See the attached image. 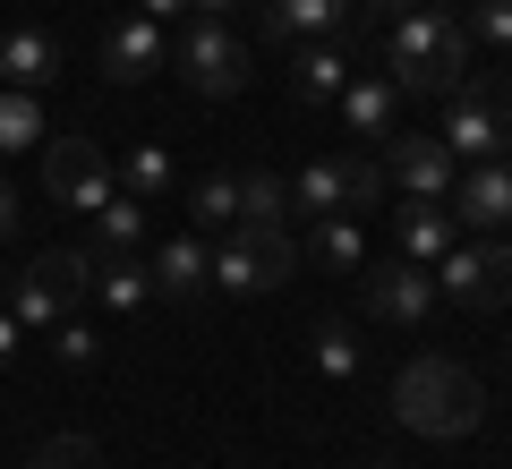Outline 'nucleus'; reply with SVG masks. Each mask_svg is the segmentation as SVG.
<instances>
[{"label": "nucleus", "mask_w": 512, "mask_h": 469, "mask_svg": "<svg viewBox=\"0 0 512 469\" xmlns=\"http://www.w3.org/2000/svg\"><path fill=\"white\" fill-rule=\"evenodd\" d=\"M60 69H69V52H60L52 26H0V77H9V86L43 94Z\"/></svg>", "instance_id": "15"}, {"label": "nucleus", "mask_w": 512, "mask_h": 469, "mask_svg": "<svg viewBox=\"0 0 512 469\" xmlns=\"http://www.w3.org/2000/svg\"><path fill=\"white\" fill-rule=\"evenodd\" d=\"M461 239V222H453V205H427V197H410L402 214H393V256H410V265H427L436 273V256Z\"/></svg>", "instance_id": "18"}, {"label": "nucleus", "mask_w": 512, "mask_h": 469, "mask_svg": "<svg viewBox=\"0 0 512 469\" xmlns=\"http://www.w3.org/2000/svg\"><path fill=\"white\" fill-rule=\"evenodd\" d=\"M86 290H94V265H86V256H77V248H43L35 265L9 282V299H0V307L18 316V333H52Z\"/></svg>", "instance_id": "5"}, {"label": "nucleus", "mask_w": 512, "mask_h": 469, "mask_svg": "<svg viewBox=\"0 0 512 469\" xmlns=\"http://www.w3.org/2000/svg\"><path fill=\"white\" fill-rule=\"evenodd\" d=\"M376 163H384V180L402 188V197H427V205H444V197H453V180H461V163L444 154L436 128H393Z\"/></svg>", "instance_id": "10"}, {"label": "nucleus", "mask_w": 512, "mask_h": 469, "mask_svg": "<svg viewBox=\"0 0 512 469\" xmlns=\"http://www.w3.org/2000/svg\"><path fill=\"white\" fill-rule=\"evenodd\" d=\"M43 145V103L26 86H0V154H26Z\"/></svg>", "instance_id": "25"}, {"label": "nucleus", "mask_w": 512, "mask_h": 469, "mask_svg": "<svg viewBox=\"0 0 512 469\" xmlns=\"http://www.w3.org/2000/svg\"><path fill=\"white\" fill-rule=\"evenodd\" d=\"M188 9H197V18H231L239 0H188Z\"/></svg>", "instance_id": "36"}, {"label": "nucleus", "mask_w": 512, "mask_h": 469, "mask_svg": "<svg viewBox=\"0 0 512 469\" xmlns=\"http://www.w3.org/2000/svg\"><path fill=\"white\" fill-rule=\"evenodd\" d=\"M180 205H188V231H205V239L239 231V171H205V180H188Z\"/></svg>", "instance_id": "21"}, {"label": "nucleus", "mask_w": 512, "mask_h": 469, "mask_svg": "<svg viewBox=\"0 0 512 469\" xmlns=\"http://www.w3.org/2000/svg\"><path fill=\"white\" fill-rule=\"evenodd\" d=\"M359 0H265V35L274 43H316V35H350Z\"/></svg>", "instance_id": "19"}, {"label": "nucleus", "mask_w": 512, "mask_h": 469, "mask_svg": "<svg viewBox=\"0 0 512 469\" xmlns=\"http://www.w3.org/2000/svg\"><path fill=\"white\" fill-rule=\"evenodd\" d=\"M26 469H103V452H94V435H52Z\"/></svg>", "instance_id": "30"}, {"label": "nucleus", "mask_w": 512, "mask_h": 469, "mask_svg": "<svg viewBox=\"0 0 512 469\" xmlns=\"http://www.w3.org/2000/svg\"><path fill=\"white\" fill-rule=\"evenodd\" d=\"M163 60H171V35L154 18H120L103 35V77H111V86H146Z\"/></svg>", "instance_id": "14"}, {"label": "nucleus", "mask_w": 512, "mask_h": 469, "mask_svg": "<svg viewBox=\"0 0 512 469\" xmlns=\"http://www.w3.org/2000/svg\"><path fill=\"white\" fill-rule=\"evenodd\" d=\"M367 469H393V461H367Z\"/></svg>", "instance_id": "38"}, {"label": "nucleus", "mask_w": 512, "mask_h": 469, "mask_svg": "<svg viewBox=\"0 0 512 469\" xmlns=\"http://www.w3.org/2000/svg\"><path fill=\"white\" fill-rule=\"evenodd\" d=\"M52 359H60V367H94V359H103V342H94V325H77V316H60V325H52Z\"/></svg>", "instance_id": "31"}, {"label": "nucleus", "mask_w": 512, "mask_h": 469, "mask_svg": "<svg viewBox=\"0 0 512 469\" xmlns=\"http://www.w3.org/2000/svg\"><path fill=\"white\" fill-rule=\"evenodd\" d=\"M436 137L453 163H495L512 154V77H461L436 103Z\"/></svg>", "instance_id": "3"}, {"label": "nucleus", "mask_w": 512, "mask_h": 469, "mask_svg": "<svg viewBox=\"0 0 512 469\" xmlns=\"http://www.w3.org/2000/svg\"><path fill=\"white\" fill-rule=\"evenodd\" d=\"M384 77L402 86V103H444V94L470 77V26L461 9H402L393 35H384Z\"/></svg>", "instance_id": "1"}, {"label": "nucleus", "mask_w": 512, "mask_h": 469, "mask_svg": "<svg viewBox=\"0 0 512 469\" xmlns=\"http://www.w3.org/2000/svg\"><path fill=\"white\" fill-rule=\"evenodd\" d=\"M342 171H350V214L384 205V188H393V180H384V163H376V154H342Z\"/></svg>", "instance_id": "29"}, {"label": "nucleus", "mask_w": 512, "mask_h": 469, "mask_svg": "<svg viewBox=\"0 0 512 469\" xmlns=\"http://www.w3.org/2000/svg\"><path fill=\"white\" fill-rule=\"evenodd\" d=\"M436 273L427 265H410V256H367L359 265V307L376 316V325H393V333H419L427 316H436Z\"/></svg>", "instance_id": "7"}, {"label": "nucleus", "mask_w": 512, "mask_h": 469, "mask_svg": "<svg viewBox=\"0 0 512 469\" xmlns=\"http://www.w3.org/2000/svg\"><path fill=\"white\" fill-rule=\"evenodd\" d=\"M350 86V35H316V43H299V60H291V103H333V94Z\"/></svg>", "instance_id": "17"}, {"label": "nucleus", "mask_w": 512, "mask_h": 469, "mask_svg": "<svg viewBox=\"0 0 512 469\" xmlns=\"http://www.w3.org/2000/svg\"><path fill=\"white\" fill-rule=\"evenodd\" d=\"M18 359V316H9V307H0V367Z\"/></svg>", "instance_id": "34"}, {"label": "nucleus", "mask_w": 512, "mask_h": 469, "mask_svg": "<svg viewBox=\"0 0 512 469\" xmlns=\"http://www.w3.org/2000/svg\"><path fill=\"white\" fill-rule=\"evenodd\" d=\"M333 111H342L350 120V137H393V120H402V86H393V77L384 69H350V86L333 94Z\"/></svg>", "instance_id": "16"}, {"label": "nucleus", "mask_w": 512, "mask_h": 469, "mask_svg": "<svg viewBox=\"0 0 512 469\" xmlns=\"http://www.w3.org/2000/svg\"><path fill=\"white\" fill-rule=\"evenodd\" d=\"M0 239H18V188L0 180Z\"/></svg>", "instance_id": "33"}, {"label": "nucleus", "mask_w": 512, "mask_h": 469, "mask_svg": "<svg viewBox=\"0 0 512 469\" xmlns=\"http://www.w3.org/2000/svg\"><path fill=\"white\" fill-rule=\"evenodd\" d=\"M146 239H154V205L146 197H128V188H111L103 205L86 214V265H120V256H146Z\"/></svg>", "instance_id": "11"}, {"label": "nucleus", "mask_w": 512, "mask_h": 469, "mask_svg": "<svg viewBox=\"0 0 512 469\" xmlns=\"http://www.w3.org/2000/svg\"><path fill=\"white\" fill-rule=\"evenodd\" d=\"M94 299H103L111 316H137V307L154 299V273H146V256H120V265H94Z\"/></svg>", "instance_id": "23"}, {"label": "nucleus", "mask_w": 512, "mask_h": 469, "mask_svg": "<svg viewBox=\"0 0 512 469\" xmlns=\"http://www.w3.org/2000/svg\"><path fill=\"white\" fill-rule=\"evenodd\" d=\"M461 26H470V43L512 52V0H461Z\"/></svg>", "instance_id": "28"}, {"label": "nucleus", "mask_w": 512, "mask_h": 469, "mask_svg": "<svg viewBox=\"0 0 512 469\" xmlns=\"http://www.w3.org/2000/svg\"><path fill=\"white\" fill-rule=\"evenodd\" d=\"M299 273V248L282 222H239V231L214 239V290L222 299H265Z\"/></svg>", "instance_id": "4"}, {"label": "nucleus", "mask_w": 512, "mask_h": 469, "mask_svg": "<svg viewBox=\"0 0 512 469\" xmlns=\"http://www.w3.org/2000/svg\"><path fill=\"white\" fill-rule=\"evenodd\" d=\"M316 256H325L333 273H359L367 265V222L359 214H325L316 222Z\"/></svg>", "instance_id": "24"}, {"label": "nucleus", "mask_w": 512, "mask_h": 469, "mask_svg": "<svg viewBox=\"0 0 512 469\" xmlns=\"http://www.w3.org/2000/svg\"><path fill=\"white\" fill-rule=\"evenodd\" d=\"M308 350H316V367H325L333 384H350V376H359V359H367V350H359V333H350L342 316H325V325L308 333Z\"/></svg>", "instance_id": "26"}, {"label": "nucleus", "mask_w": 512, "mask_h": 469, "mask_svg": "<svg viewBox=\"0 0 512 469\" xmlns=\"http://www.w3.org/2000/svg\"><path fill=\"white\" fill-rule=\"evenodd\" d=\"M111 180H120L128 197H146V205H171V197H180V171H171V154H163L154 137L120 145V154H111Z\"/></svg>", "instance_id": "20"}, {"label": "nucleus", "mask_w": 512, "mask_h": 469, "mask_svg": "<svg viewBox=\"0 0 512 469\" xmlns=\"http://www.w3.org/2000/svg\"><path fill=\"white\" fill-rule=\"evenodd\" d=\"M180 9H188V0H137V18H154V26H163V18H180Z\"/></svg>", "instance_id": "35"}, {"label": "nucleus", "mask_w": 512, "mask_h": 469, "mask_svg": "<svg viewBox=\"0 0 512 469\" xmlns=\"http://www.w3.org/2000/svg\"><path fill=\"white\" fill-rule=\"evenodd\" d=\"M436 290H444L453 307H470V316L512 307V239H495V231L453 239V248L436 256Z\"/></svg>", "instance_id": "6"}, {"label": "nucleus", "mask_w": 512, "mask_h": 469, "mask_svg": "<svg viewBox=\"0 0 512 469\" xmlns=\"http://www.w3.org/2000/svg\"><path fill=\"white\" fill-rule=\"evenodd\" d=\"M43 188H52V205H69V214H94V205L111 197V145L103 137H43Z\"/></svg>", "instance_id": "9"}, {"label": "nucleus", "mask_w": 512, "mask_h": 469, "mask_svg": "<svg viewBox=\"0 0 512 469\" xmlns=\"http://www.w3.org/2000/svg\"><path fill=\"white\" fill-rule=\"evenodd\" d=\"M239 222H282L291 231V188L274 171H239Z\"/></svg>", "instance_id": "27"}, {"label": "nucleus", "mask_w": 512, "mask_h": 469, "mask_svg": "<svg viewBox=\"0 0 512 469\" xmlns=\"http://www.w3.org/2000/svg\"><path fill=\"white\" fill-rule=\"evenodd\" d=\"M291 214H308V222H325V214H350V171H342V154L333 163H308V171H291Z\"/></svg>", "instance_id": "22"}, {"label": "nucleus", "mask_w": 512, "mask_h": 469, "mask_svg": "<svg viewBox=\"0 0 512 469\" xmlns=\"http://www.w3.org/2000/svg\"><path fill=\"white\" fill-rule=\"evenodd\" d=\"M453 222L461 231H504L512 222V154H495V163H461V180H453Z\"/></svg>", "instance_id": "12"}, {"label": "nucleus", "mask_w": 512, "mask_h": 469, "mask_svg": "<svg viewBox=\"0 0 512 469\" xmlns=\"http://www.w3.org/2000/svg\"><path fill=\"white\" fill-rule=\"evenodd\" d=\"M0 299H9V273H0Z\"/></svg>", "instance_id": "37"}, {"label": "nucleus", "mask_w": 512, "mask_h": 469, "mask_svg": "<svg viewBox=\"0 0 512 469\" xmlns=\"http://www.w3.org/2000/svg\"><path fill=\"white\" fill-rule=\"evenodd\" d=\"M146 273H154V299H180V307H197L205 290H214V239H205V231L163 239V248L146 256Z\"/></svg>", "instance_id": "13"}, {"label": "nucleus", "mask_w": 512, "mask_h": 469, "mask_svg": "<svg viewBox=\"0 0 512 469\" xmlns=\"http://www.w3.org/2000/svg\"><path fill=\"white\" fill-rule=\"evenodd\" d=\"M402 9H427V0H359V18H402ZM436 9H461V0H436Z\"/></svg>", "instance_id": "32"}, {"label": "nucleus", "mask_w": 512, "mask_h": 469, "mask_svg": "<svg viewBox=\"0 0 512 469\" xmlns=\"http://www.w3.org/2000/svg\"><path fill=\"white\" fill-rule=\"evenodd\" d=\"M478 410H487V393H478V376L461 359H410L402 376H393V418H402L410 435H436V444H453V435L478 427Z\"/></svg>", "instance_id": "2"}, {"label": "nucleus", "mask_w": 512, "mask_h": 469, "mask_svg": "<svg viewBox=\"0 0 512 469\" xmlns=\"http://www.w3.org/2000/svg\"><path fill=\"white\" fill-rule=\"evenodd\" d=\"M171 60H180V77L205 94V103L248 94V43L231 35V18H188V35L171 43Z\"/></svg>", "instance_id": "8"}]
</instances>
